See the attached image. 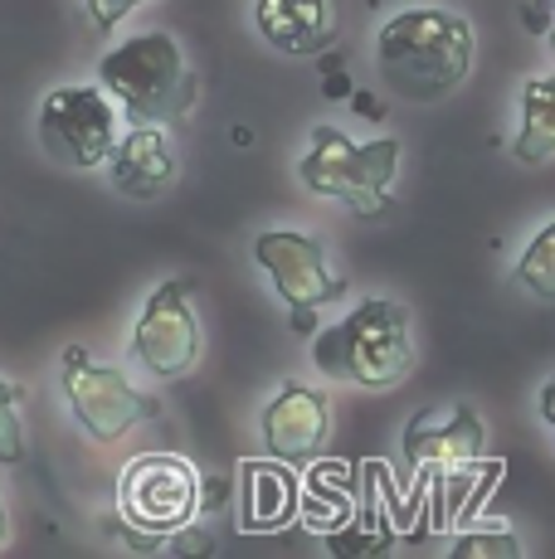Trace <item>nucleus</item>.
Wrapping results in <instances>:
<instances>
[{
  "mask_svg": "<svg viewBox=\"0 0 555 559\" xmlns=\"http://www.w3.org/2000/svg\"><path fill=\"white\" fill-rule=\"evenodd\" d=\"M132 5H146V0H88V20H93V29H98V35H113L117 20H122Z\"/></svg>",
  "mask_w": 555,
  "mask_h": 559,
  "instance_id": "nucleus-20",
  "label": "nucleus"
},
{
  "mask_svg": "<svg viewBox=\"0 0 555 559\" xmlns=\"http://www.w3.org/2000/svg\"><path fill=\"white\" fill-rule=\"evenodd\" d=\"M487 428L473 404H434L404 428V457L414 467H458L483 457Z\"/></svg>",
  "mask_w": 555,
  "mask_h": 559,
  "instance_id": "nucleus-10",
  "label": "nucleus"
},
{
  "mask_svg": "<svg viewBox=\"0 0 555 559\" xmlns=\"http://www.w3.org/2000/svg\"><path fill=\"white\" fill-rule=\"evenodd\" d=\"M400 170V142L380 136L370 146H356L341 127H312V152L297 160V176L307 190L327 200L351 204L356 214H386L390 204V180Z\"/></svg>",
  "mask_w": 555,
  "mask_h": 559,
  "instance_id": "nucleus-4",
  "label": "nucleus"
},
{
  "mask_svg": "<svg viewBox=\"0 0 555 559\" xmlns=\"http://www.w3.org/2000/svg\"><path fill=\"white\" fill-rule=\"evenodd\" d=\"M253 25L278 53H322L336 39V0H259Z\"/></svg>",
  "mask_w": 555,
  "mask_h": 559,
  "instance_id": "nucleus-13",
  "label": "nucleus"
},
{
  "mask_svg": "<svg viewBox=\"0 0 555 559\" xmlns=\"http://www.w3.org/2000/svg\"><path fill=\"white\" fill-rule=\"evenodd\" d=\"M108 176L122 195L132 200H152L162 190L176 186L180 176V160H176V146H170V132L156 122H132V132L117 136L113 152H108Z\"/></svg>",
  "mask_w": 555,
  "mask_h": 559,
  "instance_id": "nucleus-11",
  "label": "nucleus"
},
{
  "mask_svg": "<svg viewBox=\"0 0 555 559\" xmlns=\"http://www.w3.org/2000/svg\"><path fill=\"white\" fill-rule=\"evenodd\" d=\"M117 501H122V521H132L137 531L162 540V535L196 521L200 477H196V467L176 453H142L137 462H127Z\"/></svg>",
  "mask_w": 555,
  "mask_h": 559,
  "instance_id": "nucleus-7",
  "label": "nucleus"
},
{
  "mask_svg": "<svg viewBox=\"0 0 555 559\" xmlns=\"http://www.w3.org/2000/svg\"><path fill=\"white\" fill-rule=\"evenodd\" d=\"M541 414H546V424H551V433H555V380L541 390Z\"/></svg>",
  "mask_w": 555,
  "mask_h": 559,
  "instance_id": "nucleus-22",
  "label": "nucleus"
},
{
  "mask_svg": "<svg viewBox=\"0 0 555 559\" xmlns=\"http://www.w3.org/2000/svg\"><path fill=\"white\" fill-rule=\"evenodd\" d=\"M458 559H473V555H497V559H517L521 555V540L507 531H487V535H463V540L453 545Z\"/></svg>",
  "mask_w": 555,
  "mask_h": 559,
  "instance_id": "nucleus-19",
  "label": "nucleus"
},
{
  "mask_svg": "<svg viewBox=\"0 0 555 559\" xmlns=\"http://www.w3.org/2000/svg\"><path fill=\"white\" fill-rule=\"evenodd\" d=\"M239 481H244V531H283L297 511V487L293 467L283 462H239Z\"/></svg>",
  "mask_w": 555,
  "mask_h": 559,
  "instance_id": "nucleus-14",
  "label": "nucleus"
},
{
  "mask_svg": "<svg viewBox=\"0 0 555 559\" xmlns=\"http://www.w3.org/2000/svg\"><path fill=\"white\" fill-rule=\"evenodd\" d=\"M117 142V107L98 88H55L39 103V146L69 170H98Z\"/></svg>",
  "mask_w": 555,
  "mask_h": 559,
  "instance_id": "nucleus-6",
  "label": "nucleus"
},
{
  "mask_svg": "<svg viewBox=\"0 0 555 559\" xmlns=\"http://www.w3.org/2000/svg\"><path fill=\"white\" fill-rule=\"evenodd\" d=\"M521 25H527L531 35H546L551 29V0H527V5H521Z\"/></svg>",
  "mask_w": 555,
  "mask_h": 559,
  "instance_id": "nucleus-21",
  "label": "nucleus"
},
{
  "mask_svg": "<svg viewBox=\"0 0 555 559\" xmlns=\"http://www.w3.org/2000/svg\"><path fill=\"white\" fill-rule=\"evenodd\" d=\"M327 428H332V408L307 384H283L273 404L263 408V443L278 462H293V467L317 457V448L327 443Z\"/></svg>",
  "mask_w": 555,
  "mask_h": 559,
  "instance_id": "nucleus-12",
  "label": "nucleus"
},
{
  "mask_svg": "<svg viewBox=\"0 0 555 559\" xmlns=\"http://www.w3.org/2000/svg\"><path fill=\"white\" fill-rule=\"evenodd\" d=\"M5 540H10V525H5V497H0V550H5Z\"/></svg>",
  "mask_w": 555,
  "mask_h": 559,
  "instance_id": "nucleus-23",
  "label": "nucleus"
},
{
  "mask_svg": "<svg viewBox=\"0 0 555 559\" xmlns=\"http://www.w3.org/2000/svg\"><path fill=\"white\" fill-rule=\"evenodd\" d=\"M98 79H103V93H113L122 103L127 122L176 127L200 98L196 69L186 63L176 39L162 35V29L137 35L127 45H117L113 53H103Z\"/></svg>",
  "mask_w": 555,
  "mask_h": 559,
  "instance_id": "nucleus-2",
  "label": "nucleus"
},
{
  "mask_svg": "<svg viewBox=\"0 0 555 559\" xmlns=\"http://www.w3.org/2000/svg\"><path fill=\"white\" fill-rule=\"evenodd\" d=\"M297 511L322 535H332L351 521V497L341 487H332V467H317L312 477H307V487H297Z\"/></svg>",
  "mask_w": 555,
  "mask_h": 559,
  "instance_id": "nucleus-16",
  "label": "nucleus"
},
{
  "mask_svg": "<svg viewBox=\"0 0 555 559\" xmlns=\"http://www.w3.org/2000/svg\"><path fill=\"white\" fill-rule=\"evenodd\" d=\"M132 356L162 380H180L196 370L200 360V321L190 307V283L186 277H166L142 307L132 336Z\"/></svg>",
  "mask_w": 555,
  "mask_h": 559,
  "instance_id": "nucleus-8",
  "label": "nucleus"
},
{
  "mask_svg": "<svg viewBox=\"0 0 555 559\" xmlns=\"http://www.w3.org/2000/svg\"><path fill=\"white\" fill-rule=\"evenodd\" d=\"M517 283L541 302H555V219L527 243V253L517 263Z\"/></svg>",
  "mask_w": 555,
  "mask_h": 559,
  "instance_id": "nucleus-17",
  "label": "nucleus"
},
{
  "mask_svg": "<svg viewBox=\"0 0 555 559\" xmlns=\"http://www.w3.org/2000/svg\"><path fill=\"white\" fill-rule=\"evenodd\" d=\"M380 79L410 103H439L473 69V25L453 10H400L376 35Z\"/></svg>",
  "mask_w": 555,
  "mask_h": 559,
  "instance_id": "nucleus-1",
  "label": "nucleus"
},
{
  "mask_svg": "<svg viewBox=\"0 0 555 559\" xmlns=\"http://www.w3.org/2000/svg\"><path fill=\"white\" fill-rule=\"evenodd\" d=\"M0 462H25V428H20V384L0 380Z\"/></svg>",
  "mask_w": 555,
  "mask_h": 559,
  "instance_id": "nucleus-18",
  "label": "nucleus"
},
{
  "mask_svg": "<svg viewBox=\"0 0 555 559\" xmlns=\"http://www.w3.org/2000/svg\"><path fill=\"white\" fill-rule=\"evenodd\" d=\"M312 360L332 380L386 390V384L404 380L414 365L410 311L400 302H361L351 317H341L312 341Z\"/></svg>",
  "mask_w": 555,
  "mask_h": 559,
  "instance_id": "nucleus-3",
  "label": "nucleus"
},
{
  "mask_svg": "<svg viewBox=\"0 0 555 559\" xmlns=\"http://www.w3.org/2000/svg\"><path fill=\"white\" fill-rule=\"evenodd\" d=\"M253 263L273 277L278 297L293 311H317L322 302H336L346 293V283L327 267V253L317 239L293 229H269L253 239Z\"/></svg>",
  "mask_w": 555,
  "mask_h": 559,
  "instance_id": "nucleus-9",
  "label": "nucleus"
},
{
  "mask_svg": "<svg viewBox=\"0 0 555 559\" xmlns=\"http://www.w3.org/2000/svg\"><path fill=\"white\" fill-rule=\"evenodd\" d=\"M546 35H551V49H555V25H551V29H546Z\"/></svg>",
  "mask_w": 555,
  "mask_h": 559,
  "instance_id": "nucleus-24",
  "label": "nucleus"
},
{
  "mask_svg": "<svg viewBox=\"0 0 555 559\" xmlns=\"http://www.w3.org/2000/svg\"><path fill=\"white\" fill-rule=\"evenodd\" d=\"M511 152L527 166H541L555 156V79H531L521 88V127Z\"/></svg>",
  "mask_w": 555,
  "mask_h": 559,
  "instance_id": "nucleus-15",
  "label": "nucleus"
},
{
  "mask_svg": "<svg viewBox=\"0 0 555 559\" xmlns=\"http://www.w3.org/2000/svg\"><path fill=\"white\" fill-rule=\"evenodd\" d=\"M59 374H63V394H69L73 418H79V428L93 443H117L127 428L162 414V404H156L152 394L137 390L117 365H98L83 346L63 350Z\"/></svg>",
  "mask_w": 555,
  "mask_h": 559,
  "instance_id": "nucleus-5",
  "label": "nucleus"
}]
</instances>
